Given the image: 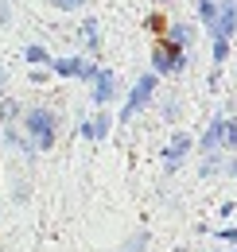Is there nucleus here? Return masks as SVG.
Returning <instances> with one entry per match:
<instances>
[{
	"mask_svg": "<svg viewBox=\"0 0 237 252\" xmlns=\"http://www.w3.org/2000/svg\"><path fill=\"white\" fill-rule=\"evenodd\" d=\"M226 175H230V179H237V156L226 159Z\"/></svg>",
	"mask_w": 237,
	"mask_h": 252,
	"instance_id": "a878e982",
	"label": "nucleus"
},
{
	"mask_svg": "<svg viewBox=\"0 0 237 252\" xmlns=\"http://www.w3.org/2000/svg\"><path fill=\"white\" fill-rule=\"evenodd\" d=\"M113 97H117V74H113V70H101V74H97V82H93V105H97V109H105Z\"/></svg>",
	"mask_w": 237,
	"mask_h": 252,
	"instance_id": "0eeeda50",
	"label": "nucleus"
},
{
	"mask_svg": "<svg viewBox=\"0 0 237 252\" xmlns=\"http://www.w3.org/2000/svg\"><path fill=\"white\" fill-rule=\"evenodd\" d=\"M0 24H8V0H0Z\"/></svg>",
	"mask_w": 237,
	"mask_h": 252,
	"instance_id": "bb28decb",
	"label": "nucleus"
},
{
	"mask_svg": "<svg viewBox=\"0 0 237 252\" xmlns=\"http://www.w3.org/2000/svg\"><path fill=\"white\" fill-rule=\"evenodd\" d=\"M55 78H78V82H97V66L86 63V59H78V55H70V59H55Z\"/></svg>",
	"mask_w": 237,
	"mask_h": 252,
	"instance_id": "20e7f679",
	"label": "nucleus"
},
{
	"mask_svg": "<svg viewBox=\"0 0 237 252\" xmlns=\"http://www.w3.org/2000/svg\"><path fill=\"white\" fill-rule=\"evenodd\" d=\"M175 109H179V101H175V97H167V105H163V117H167V121H175Z\"/></svg>",
	"mask_w": 237,
	"mask_h": 252,
	"instance_id": "5701e85b",
	"label": "nucleus"
},
{
	"mask_svg": "<svg viewBox=\"0 0 237 252\" xmlns=\"http://www.w3.org/2000/svg\"><path fill=\"white\" fill-rule=\"evenodd\" d=\"M175 252H187V249H183V245H179V249H175Z\"/></svg>",
	"mask_w": 237,
	"mask_h": 252,
	"instance_id": "c85d7f7f",
	"label": "nucleus"
},
{
	"mask_svg": "<svg viewBox=\"0 0 237 252\" xmlns=\"http://www.w3.org/2000/svg\"><path fill=\"white\" fill-rule=\"evenodd\" d=\"M24 128H28V140L39 148V152H47V148H55V132H59V117L51 113V109H28L24 113Z\"/></svg>",
	"mask_w": 237,
	"mask_h": 252,
	"instance_id": "f257e3e1",
	"label": "nucleus"
},
{
	"mask_svg": "<svg viewBox=\"0 0 237 252\" xmlns=\"http://www.w3.org/2000/svg\"><path fill=\"white\" fill-rule=\"evenodd\" d=\"M195 148H198V144H195V140H191L187 132H175V136H171V144L163 148V163H167V171H175V167H179V159L187 156V152H195Z\"/></svg>",
	"mask_w": 237,
	"mask_h": 252,
	"instance_id": "423d86ee",
	"label": "nucleus"
},
{
	"mask_svg": "<svg viewBox=\"0 0 237 252\" xmlns=\"http://www.w3.org/2000/svg\"><path fill=\"white\" fill-rule=\"evenodd\" d=\"M24 59H28L31 66H55V59L39 47V43H31V47H24Z\"/></svg>",
	"mask_w": 237,
	"mask_h": 252,
	"instance_id": "9b49d317",
	"label": "nucleus"
},
{
	"mask_svg": "<svg viewBox=\"0 0 237 252\" xmlns=\"http://www.w3.org/2000/svg\"><path fill=\"white\" fill-rule=\"evenodd\" d=\"M144 249H148V233H144V229H140V233H132V237L120 245V252H144Z\"/></svg>",
	"mask_w": 237,
	"mask_h": 252,
	"instance_id": "4468645a",
	"label": "nucleus"
},
{
	"mask_svg": "<svg viewBox=\"0 0 237 252\" xmlns=\"http://www.w3.org/2000/svg\"><path fill=\"white\" fill-rule=\"evenodd\" d=\"M51 74H55L51 66H31V78H28V82H35V86H47V82H51Z\"/></svg>",
	"mask_w": 237,
	"mask_h": 252,
	"instance_id": "6ab92c4d",
	"label": "nucleus"
},
{
	"mask_svg": "<svg viewBox=\"0 0 237 252\" xmlns=\"http://www.w3.org/2000/svg\"><path fill=\"white\" fill-rule=\"evenodd\" d=\"M159 4H171V0H159Z\"/></svg>",
	"mask_w": 237,
	"mask_h": 252,
	"instance_id": "c756f323",
	"label": "nucleus"
},
{
	"mask_svg": "<svg viewBox=\"0 0 237 252\" xmlns=\"http://www.w3.org/2000/svg\"><path fill=\"white\" fill-rule=\"evenodd\" d=\"M156 90H159V74H152V70H148V74H140V78H136V86H132V94L124 97L120 121H132V117H136V113L148 105L152 97H156Z\"/></svg>",
	"mask_w": 237,
	"mask_h": 252,
	"instance_id": "7ed1b4c3",
	"label": "nucleus"
},
{
	"mask_svg": "<svg viewBox=\"0 0 237 252\" xmlns=\"http://www.w3.org/2000/svg\"><path fill=\"white\" fill-rule=\"evenodd\" d=\"M226 121H230V113H218L210 121V128L202 132V140H198V152L202 156H218L222 152V144H226Z\"/></svg>",
	"mask_w": 237,
	"mask_h": 252,
	"instance_id": "39448f33",
	"label": "nucleus"
},
{
	"mask_svg": "<svg viewBox=\"0 0 237 252\" xmlns=\"http://www.w3.org/2000/svg\"><path fill=\"white\" fill-rule=\"evenodd\" d=\"M226 55H230V39H214V51H210V59H214V70L226 63Z\"/></svg>",
	"mask_w": 237,
	"mask_h": 252,
	"instance_id": "dca6fc26",
	"label": "nucleus"
},
{
	"mask_svg": "<svg viewBox=\"0 0 237 252\" xmlns=\"http://www.w3.org/2000/svg\"><path fill=\"white\" fill-rule=\"evenodd\" d=\"M214 171H226V156H206V159H202V167H198V175H202V179H210Z\"/></svg>",
	"mask_w": 237,
	"mask_h": 252,
	"instance_id": "ddd939ff",
	"label": "nucleus"
},
{
	"mask_svg": "<svg viewBox=\"0 0 237 252\" xmlns=\"http://www.w3.org/2000/svg\"><path fill=\"white\" fill-rule=\"evenodd\" d=\"M226 152H237V117H230L226 121V144H222Z\"/></svg>",
	"mask_w": 237,
	"mask_h": 252,
	"instance_id": "a211bd4d",
	"label": "nucleus"
},
{
	"mask_svg": "<svg viewBox=\"0 0 237 252\" xmlns=\"http://www.w3.org/2000/svg\"><path fill=\"white\" fill-rule=\"evenodd\" d=\"M198 16H202V24L214 32V24H218V16H222V4H214V0H198Z\"/></svg>",
	"mask_w": 237,
	"mask_h": 252,
	"instance_id": "9d476101",
	"label": "nucleus"
},
{
	"mask_svg": "<svg viewBox=\"0 0 237 252\" xmlns=\"http://www.w3.org/2000/svg\"><path fill=\"white\" fill-rule=\"evenodd\" d=\"M16 117H20V101H12V97H8V101L0 105V121H4V125H12Z\"/></svg>",
	"mask_w": 237,
	"mask_h": 252,
	"instance_id": "f3484780",
	"label": "nucleus"
},
{
	"mask_svg": "<svg viewBox=\"0 0 237 252\" xmlns=\"http://www.w3.org/2000/svg\"><path fill=\"white\" fill-rule=\"evenodd\" d=\"M148 28H152V32H163V35H167V28H171V24H163L159 16H152V20H148Z\"/></svg>",
	"mask_w": 237,
	"mask_h": 252,
	"instance_id": "b1692460",
	"label": "nucleus"
},
{
	"mask_svg": "<svg viewBox=\"0 0 237 252\" xmlns=\"http://www.w3.org/2000/svg\"><path fill=\"white\" fill-rule=\"evenodd\" d=\"M51 8H59V12H74V8H82L86 0H47Z\"/></svg>",
	"mask_w": 237,
	"mask_h": 252,
	"instance_id": "412c9836",
	"label": "nucleus"
},
{
	"mask_svg": "<svg viewBox=\"0 0 237 252\" xmlns=\"http://www.w3.org/2000/svg\"><path fill=\"white\" fill-rule=\"evenodd\" d=\"M183 70H187V51H179L175 43L159 39V43H156V51H152V74L171 78V74H183Z\"/></svg>",
	"mask_w": 237,
	"mask_h": 252,
	"instance_id": "f03ea898",
	"label": "nucleus"
},
{
	"mask_svg": "<svg viewBox=\"0 0 237 252\" xmlns=\"http://www.w3.org/2000/svg\"><path fill=\"white\" fill-rule=\"evenodd\" d=\"M163 39H167V43H175L179 51H187V47H191V39H195V28H191V24H183V20H175V24L167 28Z\"/></svg>",
	"mask_w": 237,
	"mask_h": 252,
	"instance_id": "1a4fd4ad",
	"label": "nucleus"
},
{
	"mask_svg": "<svg viewBox=\"0 0 237 252\" xmlns=\"http://www.w3.org/2000/svg\"><path fill=\"white\" fill-rule=\"evenodd\" d=\"M237 32V0H222V16H218V24H214V39H230Z\"/></svg>",
	"mask_w": 237,
	"mask_h": 252,
	"instance_id": "6e6552de",
	"label": "nucleus"
},
{
	"mask_svg": "<svg viewBox=\"0 0 237 252\" xmlns=\"http://www.w3.org/2000/svg\"><path fill=\"white\" fill-rule=\"evenodd\" d=\"M234 210H237V202H222V206H218V214H222V218H234Z\"/></svg>",
	"mask_w": 237,
	"mask_h": 252,
	"instance_id": "393cba45",
	"label": "nucleus"
},
{
	"mask_svg": "<svg viewBox=\"0 0 237 252\" xmlns=\"http://www.w3.org/2000/svg\"><path fill=\"white\" fill-rule=\"evenodd\" d=\"M214 237H218L222 245H234V249H237V225H226V229H218Z\"/></svg>",
	"mask_w": 237,
	"mask_h": 252,
	"instance_id": "aec40b11",
	"label": "nucleus"
},
{
	"mask_svg": "<svg viewBox=\"0 0 237 252\" xmlns=\"http://www.w3.org/2000/svg\"><path fill=\"white\" fill-rule=\"evenodd\" d=\"M78 132H82L86 140H97V128H93V121H82V125H78Z\"/></svg>",
	"mask_w": 237,
	"mask_h": 252,
	"instance_id": "4be33fe9",
	"label": "nucleus"
},
{
	"mask_svg": "<svg viewBox=\"0 0 237 252\" xmlns=\"http://www.w3.org/2000/svg\"><path fill=\"white\" fill-rule=\"evenodd\" d=\"M82 35H86V47H89V51H101V35H97V20H86V24H82Z\"/></svg>",
	"mask_w": 237,
	"mask_h": 252,
	"instance_id": "f8f14e48",
	"label": "nucleus"
},
{
	"mask_svg": "<svg viewBox=\"0 0 237 252\" xmlns=\"http://www.w3.org/2000/svg\"><path fill=\"white\" fill-rule=\"evenodd\" d=\"M4 82H8V70H4V63H0V90H4Z\"/></svg>",
	"mask_w": 237,
	"mask_h": 252,
	"instance_id": "cd10ccee",
	"label": "nucleus"
},
{
	"mask_svg": "<svg viewBox=\"0 0 237 252\" xmlns=\"http://www.w3.org/2000/svg\"><path fill=\"white\" fill-rule=\"evenodd\" d=\"M93 128H97V144H101V140H105V136H109V128H113V117H109V113H105V109H101V113H97V117H93Z\"/></svg>",
	"mask_w": 237,
	"mask_h": 252,
	"instance_id": "2eb2a0df",
	"label": "nucleus"
}]
</instances>
